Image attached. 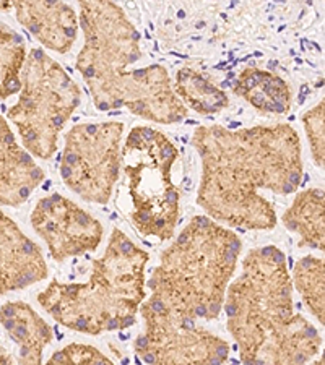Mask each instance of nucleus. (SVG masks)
I'll use <instances>...</instances> for the list:
<instances>
[{
  "instance_id": "obj_1",
  "label": "nucleus",
  "mask_w": 325,
  "mask_h": 365,
  "mask_svg": "<svg viewBox=\"0 0 325 365\" xmlns=\"http://www.w3.org/2000/svg\"><path fill=\"white\" fill-rule=\"evenodd\" d=\"M192 145L202 161L197 205L206 216L241 231L274 229L279 217L264 192L289 195L303 180V151L294 127H199Z\"/></svg>"
},
{
  "instance_id": "obj_2",
  "label": "nucleus",
  "mask_w": 325,
  "mask_h": 365,
  "mask_svg": "<svg viewBox=\"0 0 325 365\" xmlns=\"http://www.w3.org/2000/svg\"><path fill=\"white\" fill-rule=\"evenodd\" d=\"M85 43L76 57L94 108L127 109L141 119L182 122L189 109L177 96L168 70L153 63L130 68L141 58L140 34L114 0H79Z\"/></svg>"
},
{
  "instance_id": "obj_3",
  "label": "nucleus",
  "mask_w": 325,
  "mask_h": 365,
  "mask_svg": "<svg viewBox=\"0 0 325 365\" xmlns=\"http://www.w3.org/2000/svg\"><path fill=\"white\" fill-rule=\"evenodd\" d=\"M223 307L244 364H304L321 351L322 336L294 310L291 273L275 245L247 253Z\"/></svg>"
},
{
  "instance_id": "obj_4",
  "label": "nucleus",
  "mask_w": 325,
  "mask_h": 365,
  "mask_svg": "<svg viewBox=\"0 0 325 365\" xmlns=\"http://www.w3.org/2000/svg\"><path fill=\"white\" fill-rule=\"evenodd\" d=\"M150 257L121 229H114L104 253L91 263L86 281H51L38 302L59 325L76 333L101 334L134 325L145 294Z\"/></svg>"
},
{
  "instance_id": "obj_5",
  "label": "nucleus",
  "mask_w": 325,
  "mask_h": 365,
  "mask_svg": "<svg viewBox=\"0 0 325 365\" xmlns=\"http://www.w3.org/2000/svg\"><path fill=\"white\" fill-rule=\"evenodd\" d=\"M242 242L210 216H194L161 253L151 297L197 320H216L238 267Z\"/></svg>"
},
{
  "instance_id": "obj_6",
  "label": "nucleus",
  "mask_w": 325,
  "mask_h": 365,
  "mask_svg": "<svg viewBox=\"0 0 325 365\" xmlns=\"http://www.w3.org/2000/svg\"><path fill=\"white\" fill-rule=\"evenodd\" d=\"M179 153L166 135L151 127H134L121 153V169L130 200V221L144 235L169 240L181 211V190L174 182Z\"/></svg>"
},
{
  "instance_id": "obj_7",
  "label": "nucleus",
  "mask_w": 325,
  "mask_h": 365,
  "mask_svg": "<svg viewBox=\"0 0 325 365\" xmlns=\"http://www.w3.org/2000/svg\"><path fill=\"white\" fill-rule=\"evenodd\" d=\"M81 101L80 86L43 49L33 47L21 70L20 96L7 110L29 155L49 160L65 123Z\"/></svg>"
},
{
  "instance_id": "obj_8",
  "label": "nucleus",
  "mask_w": 325,
  "mask_h": 365,
  "mask_svg": "<svg viewBox=\"0 0 325 365\" xmlns=\"http://www.w3.org/2000/svg\"><path fill=\"white\" fill-rule=\"evenodd\" d=\"M139 312L145 328L135 341V356L145 364L210 365L228 361L231 347L197 319L181 314L155 297L145 299Z\"/></svg>"
},
{
  "instance_id": "obj_9",
  "label": "nucleus",
  "mask_w": 325,
  "mask_h": 365,
  "mask_svg": "<svg viewBox=\"0 0 325 365\" xmlns=\"http://www.w3.org/2000/svg\"><path fill=\"white\" fill-rule=\"evenodd\" d=\"M122 122L79 123L65 135L61 175L65 187L88 203L106 205L121 173Z\"/></svg>"
},
{
  "instance_id": "obj_10",
  "label": "nucleus",
  "mask_w": 325,
  "mask_h": 365,
  "mask_svg": "<svg viewBox=\"0 0 325 365\" xmlns=\"http://www.w3.org/2000/svg\"><path fill=\"white\" fill-rule=\"evenodd\" d=\"M31 226L56 262L94 252L104 234L96 217L59 193L39 200L31 213Z\"/></svg>"
},
{
  "instance_id": "obj_11",
  "label": "nucleus",
  "mask_w": 325,
  "mask_h": 365,
  "mask_svg": "<svg viewBox=\"0 0 325 365\" xmlns=\"http://www.w3.org/2000/svg\"><path fill=\"white\" fill-rule=\"evenodd\" d=\"M46 276L43 252L0 210V296L26 289Z\"/></svg>"
},
{
  "instance_id": "obj_12",
  "label": "nucleus",
  "mask_w": 325,
  "mask_h": 365,
  "mask_svg": "<svg viewBox=\"0 0 325 365\" xmlns=\"http://www.w3.org/2000/svg\"><path fill=\"white\" fill-rule=\"evenodd\" d=\"M16 20L46 49L67 54L79 34V16L61 0H10Z\"/></svg>"
},
{
  "instance_id": "obj_13",
  "label": "nucleus",
  "mask_w": 325,
  "mask_h": 365,
  "mask_svg": "<svg viewBox=\"0 0 325 365\" xmlns=\"http://www.w3.org/2000/svg\"><path fill=\"white\" fill-rule=\"evenodd\" d=\"M43 180L44 170L21 148L0 115V205H23Z\"/></svg>"
},
{
  "instance_id": "obj_14",
  "label": "nucleus",
  "mask_w": 325,
  "mask_h": 365,
  "mask_svg": "<svg viewBox=\"0 0 325 365\" xmlns=\"http://www.w3.org/2000/svg\"><path fill=\"white\" fill-rule=\"evenodd\" d=\"M0 323L19 347V364L43 362L44 349L51 344L54 333L31 305L21 300L4 304L0 307Z\"/></svg>"
},
{
  "instance_id": "obj_15",
  "label": "nucleus",
  "mask_w": 325,
  "mask_h": 365,
  "mask_svg": "<svg viewBox=\"0 0 325 365\" xmlns=\"http://www.w3.org/2000/svg\"><path fill=\"white\" fill-rule=\"evenodd\" d=\"M234 93L264 114H286L291 108V88L279 75L262 68H244L234 81Z\"/></svg>"
},
{
  "instance_id": "obj_16",
  "label": "nucleus",
  "mask_w": 325,
  "mask_h": 365,
  "mask_svg": "<svg viewBox=\"0 0 325 365\" xmlns=\"http://www.w3.org/2000/svg\"><path fill=\"white\" fill-rule=\"evenodd\" d=\"M281 222L288 231L298 234L299 247L325 250L324 226V190L307 188L293 200L289 208L283 213Z\"/></svg>"
},
{
  "instance_id": "obj_17",
  "label": "nucleus",
  "mask_w": 325,
  "mask_h": 365,
  "mask_svg": "<svg viewBox=\"0 0 325 365\" xmlns=\"http://www.w3.org/2000/svg\"><path fill=\"white\" fill-rule=\"evenodd\" d=\"M174 91L186 108L204 115H214L228 108L226 93L192 68H181L176 75Z\"/></svg>"
},
{
  "instance_id": "obj_18",
  "label": "nucleus",
  "mask_w": 325,
  "mask_h": 365,
  "mask_svg": "<svg viewBox=\"0 0 325 365\" xmlns=\"http://www.w3.org/2000/svg\"><path fill=\"white\" fill-rule=\"evenodd\" d=\"M291 282L303 302L324 327L325 323V264L324 258L306 255L294 263Z\"/></svg>"
},
{
  "instance_id": "obj_19",
  "label": "nucleus",
  "mask_w": 325,
  "mask_h": 365,
  "mask_svg": "<svg viewBox=\"0 0 325 365\" xmlns=\"http://www.w3.org/2000/svg\"><path fill=\"white\" fill-rule=\"evenodd\" d=\"M25 61V39L14 28L0 21V99L11 98L20 91Z\"/></svg>"
},
{
  "instance_id": "obj_20",
  "label": "nucleus",
  "mask_w": 325,
  "mask_h": 365,
  "mask_svg": "<svg viewBox=\"0 0 325 365\" xmlns=\"http://www.w3.org/2000/svg\"><path fill=\"white\" fill-rule=\"evenodd\" d=\"M325 106L324 101L316 104L314 108L307 110L303 115V123L306 128L307 140H309L311 153L314 158L316 164L324 169V158H325Z\"/></svg>"
},
{
  "instance_id": "obj_21",
  "label": "nucleus",
  "mask_w": 325,
  "mask_h": 365,
  "mask_svg": "<svg viewBox=\"0 0 325 365\" xmlns=\"http://www.w3.org/2000/svg\"><path fill=\"white\" fill-rule=\"evenodd\" d=\"M49 365L54 364H112L108 356H104L98 347L90 346V344H80L74 343L65 346L64 349L54 352L47 361Z\"/></svg>"
},
{
  "instance_id": "obj_22",
  "label": "nucleus",
  "mask_w": 325,
  "mask_h": 365,
  "mask_svg": "<svg viewBox=\"0 0 325 365\" xmlns=\"http://www.w3.org/2000/svg\"><path fill=\"white\" fill-rule=\"evenodd\" d=\"M0 364H19V361H16L14 354H10L4 347H0Z\"/></svg>"
},
{
  "instance_id": "obj_23",
  "label": "nucleus",
  "mask_w": 325,
  "mask_h": 365,
  "mask_svg": "<svg viewBox=\"0 0 325 365\" xmlns=\"http://www.w3.org/2000/svg\"><path fill=\"white\" fill-rule=\"evenodd\" d=\"M11 2L10 0H0V10H10Z\"/></svg>"
}]
</instances>
